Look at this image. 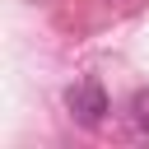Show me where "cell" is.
I'll list each match as a JSON object with an SVG mask.
<instances>
[{
    "instance_id": "obj_1",
    "label": "cell",
    "mask_w": 149,
    "mask_h": 149,
    "mask_svg": "<svg viewBox=\"0 0 149 149\" xmlns=\"http://www.w3.org/2000/svg\"><path fill=\"white\" fill-rule=\"evenodd\" d=\"M65 102H70V112H74V121L79 126H102V116H107V93H102V84L98 79H79L70 93H65Z\"/></svg>"
}]
</instances>
